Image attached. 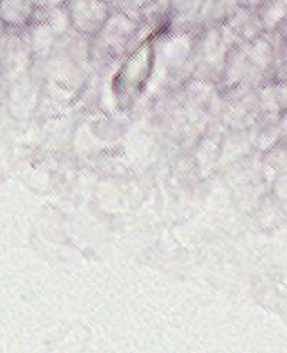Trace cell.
<instances>
[{
  "mask_svg": "<svg viewBox=\"0 0 287 353\" xmlns=\"http://www.w3.org/2000/svg\"><path fill=\"white\" fill-rule=\"evenodd\" d=\"M65 6L70 25L83 34L98 33L112 9L106 0H66Z\"/></svg>",
  "mask_w": 287,
  "mask_h": 353,
  "instance_id": "obj_1",
  "label": "cell"
},
{
  "mask_svg": "<svg viewBox=\"0 0 287 353\" xmlns=\"http://www.w3.org/2000/svg\"><path fill=\"white\" fill-rule=\"evenodd\" d=\"M41 6L33 0H0V22L10 28L29 25Z\"/></svg>",
  "mask_w": 287,
  "mask_h": 353,
  "instance_id": "obj_2",
  "label": "cell"
},
{
  "mask_svg": "<svg viewBox=\"0 0 287 353\" xmlns=\"http://www.w3.org/2000/svg\"><path fill=\"white\" fill-rule=\"evenodd\" d=\"M206 0H170L168 8L179 17H194L203 10Z\"/></svg>",
  "mask_w": 287,
  "mask_h": 353,
  "instance_id": "obj_3",
  "label": "cell"
},
{
  "mask_svg": "<svg viewBox=\"0 0 287 353\" xmlns=\"http://www.w3.org/2000/svg\"><path fill=\"white\" fill-rule=\"evenodd\" d=\"M155 0H121L118 9H121L123 13H127L130 17L138 19L147 10L154 9Z\"/></svg>",
  "mask_w": 287,
  "mask_h": 353,
  "instance_id": "obj_4",
  "label": "cell"
},
{
  "mask_svg": "<svg viewBox=\"0 0 287 353\" xmlns=\"http://www.w3.org/2000/svg\"><path fill=\"white\" fill-rule=\"evenodd\" d=\"M65 3H66V0H41V8L50 9V8L63 6Z\"/></svg>",
  "mask_w": 287,
  "mask_h": 353,
  "instance_id": "obj_5",
  "label": "cell"
},
{
  "mask_svg": "<svg viewBox=\"0 0 287 353\" xmlns=\"http://www.w3.org/2000/svg\"><path fill=\"white\" fill-rule=\"evenodd\" d=\"M108 3H110L111 6H117V9H118V6H119V3H121V0H106Z\"/></svg>",
  "mask_w": 287,
  "mask_h": 353,
  "instance_id": "obj_6",
  "label": "cell"
},
{
  "mask_svg": "<svg viewBox=\"0 0 287 353\" xmlns=\"http://www.w3.org/2000/svg\"><path fill=\"white\" fill-rule=\"evenodd\" d=\"M33 2H36V3H38V5L41 6V0H33Z\"/></svg>",
  "mask_w": 287,
  "mask_h": 353,
  "instance_id": "obj_7",
  "label": "cell"
}]
</instances>
